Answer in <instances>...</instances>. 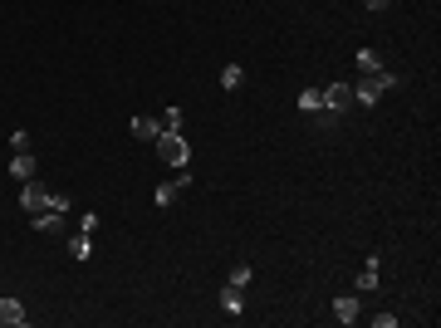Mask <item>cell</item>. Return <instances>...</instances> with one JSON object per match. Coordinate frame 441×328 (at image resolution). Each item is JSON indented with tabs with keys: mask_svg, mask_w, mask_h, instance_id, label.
<instances>
[{
	"mask_svg": "<svg viewBox=\"0 0 441 328\" xmlns=\"http://www.w3.org/2000/svg\"><path fill=\"white\" fill-rule=\"evenodd\" d=\"M69 255H74V260H89V255H94V240H89V235H74V240H69Z\"/></svg>",
	"mask_w": 441,
	"mask_h": 328,
	"instance_id": "16",
	"label": "cell"
},
{
	"mask_svg": "<svg viewBox=\"0 0 441 328\" xmlns=\"http://www.w3.org/2000/svg\"><path fill=\"white\" fill-rule=\"evenodd\" d=\"M64 211H69V196H59V191H54V196H49V206L30 216V225H35V230H59Z\"/></svg>",
	"mask_w": 441,
	"mask_h": 328,
	"instance_id": "3",
	"label": "cell"
},
{
	"mask_svg": "<svg viewBox=\"0 0 441 328\" xmlns=\"http://www.w3.org/2000/svg\"><path fill=\"white\" fill-rule=\"evenodd\" d=\"M79 230H84V235H94V230H99V211H89V216L79 220Z\"/></svg>",
	"mask_w": 441,
	"mask_h": 328,
	"instance_id": "20",
	"label": "cell"
},
{
	"mask_svg": "<svg viewBox=\"0 0 441 328\" xmlns=\"http://www.w3.org/2000/svg\"><path fill=\"white\" fill-rule=\"evenodd\" d=\"M348 103H353V84H329L324 89V108L329 113H343Z\"/></svg>",
	"mask_w": 441,
	"mask_h": 328,
	"instance_id": "6",
	"label": "cell"
},
{
	"mask_svg": "<svg viewBox=\"0 0 441 328\" xmlns=\"http://www.w3.org/2000/svg\"><path fill=\"white\" fill-rule=\"evenodd\" d=\"M49 196H54V191H49V187H39V182L30 177V182H25V191H20V206L35 216V211H44V206H49Z\"/></svg>",
	"mask_w": 441,
	"mask_h": 328,
	"instance_id": "5",
	"label": "cell"
},
{
	"mask_svg": "<svg viewBox=\"0 0 441 328\" xmlns=\"http://www.w3.org/2000/svg\"><path fill=\"white\" fill-rule=\"evenodd\" d=\"M353 64H358V74H378V69H383V59H378L373 49H358V59H353Z\"/></svg>",
	"mask_w": 441,
	"mask_h": 328,
	"instance_id": "15",
	"label": "cell"
},
{
	"mask_svg": "<svg viewBox=\"0 0 441 328\" xmlns=\"http://www.w3.org/2000/svg\"><path fill=\"white\" fill-rule=\"evenodd\" d=\"M358 314H363V309H358L353 294H338V299H333V319H338V324H358Z\"/></svg>",
	"mask_w": 441,
	"mask_h": 328,
	"instance_id": "9",
	"label": "cell"
},
{
	"mask_svg": "<svg viewBox=\"0 0 441 328\" xmlns=\"http://www.w3.org/2000/svg\"><path fill=\"white\" fill-rule=\"evenodd\" d=\"M10 152H30V132H25V127L10 132Z\"/></svg>",
	"mask_w": 441,
	"mask_h": 328,
	"instance_id": "19",
	"label": "cell"
},
{
	"mask_svg": "<svg viewBox=\"0 0 441 328\" xmlns=\"http://www.w3.org/2000/svg\"><path fill=\"white\" fill-rule=\"evenodd\" d=\"M192 182H197V177H192V172H187V167H182V172H177V182H162V187H157V191H152V201H157V211H162V206H172V201H177V196H182V191H187V187H192Z\"/></svg>",
	"mask_w": 441,
	"mask_h": 328,
	"instance_id": "4",
	"label": "cell"
},
{
	"mask_svg": "<svg viewBox=\"0 0 441 328\" xmlns=\"http://www.w3.org/2000/svg\"><path fill=\"white\" fill-rule=\"evenodd\" d=\"M132 137L137 142H157V118H132Z\"/></svg>",
	"mask_w": 441,
	"mask_h": 328,
	"instance_id": "12",
	"label": "cell"
},
{
	"mask_svg": "<svg viewBox=\"0 0 441 328\" xmlns=\"http://www.w3.org/2000/svg\"><path fill=\"white\" fill-rule=\"evenodd\" d=\"M25 319H30V314H25L20 299H0V328H20Z\"/></svg>",
	"mask_w": 441,
	"mask_h": 328,
	"instance_id": "8",
	"label": "cell"
},
{
	"mask_svg": "<svg viewBox=\"0 0 441 328\" xmlns=\"http://www.w3.org/2000/svg\"><path fill=\"white\" fill-rule=\"evenodd\" d=\"M240 84H245V69H240V64H225V69H220V89H225V94H235Z\"/></svg>",
	"mask_w": 441,
	"mask_h": 328,
	"instance_id": "11",
	"label": "cell"
},
{
	"mask_svg": "<svg viewBox=\"0 0 441 328\" xmlns=\"http://www.w3.org/2000/svg\"><path fill=\"white\" fill-rule=\"evenodd\" d=\"M216 304H220V314H230V319H240V314H245V299H240V289H235V284H225V289H220Z\"/></svg>",
	"mask_w": 441,
	"mask_h": 328,
	"instance_id": "7",
	"label": "cell"
},
{
	"mask_svg": "<svg viewBox=\"0 0 441 328\" xmlns=\"http://www.w3.org/2000/svg\"><path fill=\"white\" fill-rule=\"evenodd\" d=\"M157 132H182V108H167V113H162Z\"/></svg>",
	"mask_w": 441,
	"mask_h": 328,
	"instance_id": "17",
	"label": "cell"
},
{
	"mask_svg": "<svg viewBox=\"0 0 441 328\" xmlns=\"http://www.w3.org/2000/svg\"><path fill=\"white\" fill-rule=\"evenodd\" d=\"M324 108V89H304L299 94V113H319Z\"/></svg>",
	"mask_w": 441,
	"mask_h": 328,
	"instance_id": "14",
	"label": "cell"
},
{
	"mask_svg": "<svg viewBox=\"0 0 441 328\" xmlns=\"http://www.w3.org/2000/svg\"><path fill=\"white\" fill-rule=\"evenodd\" d=\"M250 279H255V270H250V265H235V270H230V284H235V289H245Z\"/></svg>",
	"mask_w": 441,
	"mask_h": 328,
	"instance_id": "18",
	"label": "cell"
},
{
	"mask_svg": "<svg viewBox=\"0 0 441 328\" xmlns=\"http://www.w3.org/2000/svg\"><path fill=\"white\" fill-rule=\"evenodd\" d=\"M157 162H167V167H187L192 162V147H187V137L182 132H157Z\"/></svg>",
	"mask_w": 441,
	"mask_h": 328,
	"instance_id": "2",
	"label": "cell"
},
{
	"mask_svg": "<svg viewBox=\"0 0 441 328\" xmlns=\"http://www.w3.org/2000/svg\"><path fill=\"white\" fill-rule=\"evenodd\" d=\"M363 5H368V10H387L392 0H363Z\"/></svg>",
	"mask_w": 441,
	"mask_h": 328,
	"instance_id": "21",
	"label": "cell"
},
{
	"mask_svg": "<svg viewBox=\"0 0 441 328\" xmlns=\"http://www.w3.org/2000/svg\"><path fill=\"white\" fill-rule=\"evenodd\" d=\"M373 289H378V255H368V265L358 275V294H373Z\"/></svg>",
	"mask_w": 441,
	"mask_h": 328,
	"instance_id": "10",
	"label": "cell"
},
{
	"mask_svg": "<svg viewBox=\"0 0 441 328\" xmlns=\"http://www.w3.org/2000/svg\"><path fill=\"white\" fill-rule=\"evenodd\" d=\"M397 84H402V79H397L392 69H378V74H363V79L353 84V103H363V108H373V103H378V99H383L387 89H397Z\"/></svg>",
	"mask_w": 441,
	"mask_h": 328,
	"instance_id": "1",
	"label": "cell"
},
{
	"mask_svg": "<svg viewBox=\"0 0 441 328\" xmlns=\"http://www.w3.org/2000/svg\"><path fill=\"white\" fill-rule=\"evenodd\" d=\"M10 172H15L20 182H30V177H35V157H30V152H15V157H10Z\"/></svg>",
	"mask_w": 441,
	"mask_h": 328,
	"instance_id": "13",
	"label": "cell"
}]
</instances>
